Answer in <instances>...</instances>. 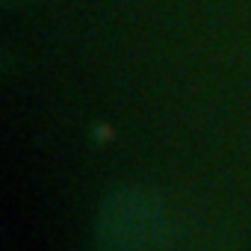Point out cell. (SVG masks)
<instances>
[{"label": "cell", "mask_w": 251, "mask_h": 251, "mask_svg": "<svg viewBox=\"0 0 251 251\" xmlns=\"http://www.w3.org/2000/svg\"><path fill=\"white\" fill-rule=\"evenodd\" d=\"M6 3H21V0H6Z\"/></svg>", "instance_id": "2"}, {"label": "cell", "mask_w": 251, "mask_h": 251, "mask_svg": "<svg viewBox=\"0 0 251 251\" xmlns=\"http://www.w3.org/2000/svg\"><path fill=\"white\" fill-rule=\"evenodd\" d=\"M95 251H172V213L148 186H118L95 210Z\"/></svg>", "instance_id": "1"}]
</instances>
